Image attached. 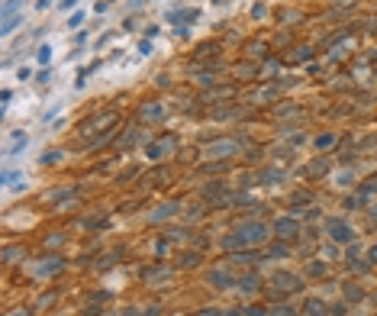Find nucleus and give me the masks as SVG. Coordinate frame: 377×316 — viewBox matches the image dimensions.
<instances>
[{"label":"nucleus","mask_w":377,"mask_h":316,"mask_svg":"<svg viewBox=\"0 0 377 316\" xmlns=\"http://www.w3.org/2000/svg\"><path fill=\"white\" fill-rule=\"evenodd\" d=\"M329 232H332L339 242H348V239H352V229H348L345 223H339V219H332V223H329Z\"/></svg>","instance_id":"obj_1"},{"label":"nucleus","mask_w":377,"mask_h":316,"mask_svg":"<svg viewBox=\"0 0 377 316\" xmlns=\"http://www.w3.org/2000/svg\"><path fill=\"white\" fill-rule=\"evenodd\" d=\"M277 232H284V236H293V232H297V223H293V219H277Z\"/></svg>","instance_id":"obj_2"},{"label":"nucleus","mask_w":377,"mask_h":316,"mask_svg":"<svg viewBox=\"0 0 377 316\" xmlns=\"http://www.w3.org/2000/svg\"><path fill=\"white\" fill-rule=\"evenodd\" d=\"M16 6H19V0H3V19L16 16Z\"/></svg>","instance_id":"obj_3"},{"label":"nucleus","mask_w":377,"mask_h":316,"mask_svg":"<svg viewBox=\"0 0 377 316\" xmlns=\"http://www.w3.org/2000/svg\"><path fill=\"white\" fill-rule=\"evenodd\" d=\"M19 19H23V16H6V19H3V36H10V32H13V26H16Z\"/></svg>","instance_id":"obj_4"},{"label":"nucleus","mask_w":377,"mask_h":316,"mask_svg":"<svg viewBox=\"0 0 377 316\" xmlns=\"http://www.w3.org/2000/svg\"><path fill=\"white\" fill-rule=\"evenodd\" d=\"M23 146H26V136H19V139H16V142H13V146H10V152H6V155H16V152H19V149H23Z\"/></svg>","instance_id":"obj_5"},{"label":"nucleus","mask_w":377,"mask_h":316,"mask_svg":"<svg viewBox=\"0 0 377 316\" xmlns=\"http://www.w3.org/2000/svg\"><path fill=\"white\" fill-rule=\"evenodd\" d=\"M52 58V49L49 45H42V49H39V61H49Z\"/></svg>","instance_id":"obj_6"},{"label":"nucleus","mask_w":377,"mask_h":316,"mask_svg":"<svg viewBox=\"0 0 377 316\" xmlns=\"http://www.w3.org/2000/svg\"><path fill=\"white\" fill-rule=\"evenodd\" d=\"M58 158H61V152H45L42 161H58Z\"/></svg>","instance_id":"obj_7"},{"label":"nucleus","mask_w":377,"mask_h":316,"mask_svg":"<svg viewBox=\"0 0 377 316\" xmlns=\"http://www.w3.org/2000/svg\"><path fill=\"white\" fill-rule=\"evenodd\" d=\"M74 3H78V0H61V6H65V10H71Z\"/></svg>","instance_id":"obj_8"},{"label":"nucleus","mask_w":377,"mask_h":316,"mask_svg":"<svg viewBox=\"0 0 377 316\" xmlns=\"http://www.w3.org/2000/svg\"><path fill=\"white\" fill-rule=\"evenodd\" d=\"M49 3H52V0H39L36 6H39V10H45V6H49Z\"/></svg>","instance_id":"obj_9"},{"label":"nucleus","mask_w":377,"mask_h":316,"mask_svg":"<svg viewBox=\"0 0 377 316\" xmlns=\"http://www.w3.org/2000/svg\"><path fill=\"white\" fill-rule=\"evenodd\" d=\"M249 316H264V310H245Z\"/></svg>","instance_id":"obj_10"},{"label":"nucleus","mask_w":377,"mask_h":316,"mask_svg":"<svg viewBox=\"0 0 377 316\" xmlns=\"http://www.w3.org/2000/svg\"><path fill=\"white\" fill-rule=\"evenodd\" d=\"M200 316H219V313H216V310H203Z\"/></svg>","instance_id":"obj_11"},{"label":"nucleus","mask_w":377,"mask_h":316,"mask_svg":"<svg viewBox=\"0 0 377 316\" xmlns=\"http://www.w3.org/2000/svg\"><path fill=\"white\" fill-rule=\"evenodd\" d=\"M129 3H132V6H142V0H129Z\"/></svg>","instance_id":"obj_12"},{"label":"nucleus","mask_w":377,"mask_h":316,"mask_svg":"<svg viewBox=\"0 0 377 316\" xmlns=\"http://www.w3.org/2000/svg\"><path fill=\"white\" fill-rule=\"evenodd\" d=\"M371 258H377V249H374V252H371Z\"/></svg>","instance_id":"obj_13"}]
</instances>
